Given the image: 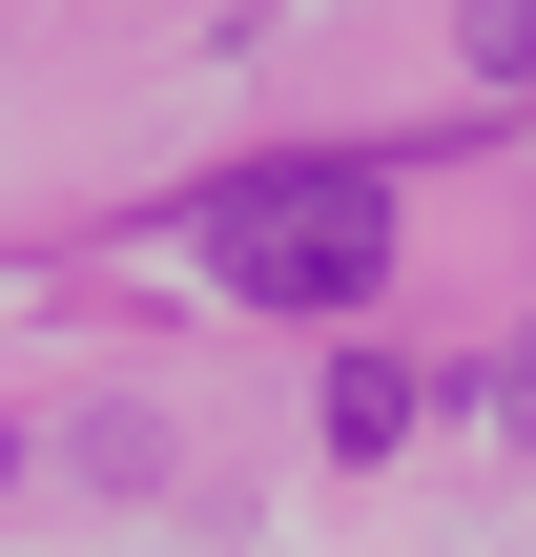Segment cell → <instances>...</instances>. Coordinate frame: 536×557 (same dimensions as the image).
Returning <instances> with one entry per match:
<instances>
[{
  "mask_svg": "<svg viewBox=\"0 0 536 557\" xmlns=\"http://www.w3.org/2000/svg\"><path fill=\"white\" fill-rule=\"evenodd\" d=\"M434 393H413V351H331V455H392Z\"/></svg>",
  "mask_w": 536,
  "mask_h": 557,
  "instance_id": "cell-2",
  "label": "cell"
},
{
  "mask_svg": "<svg viewBox=\"0 0 536 557\" xmlns=\"http://www.w3.org/2000/svg\"><path fill=\"white\" fill-rule=\"evenodd\" d=\"M496 434H516V455H536V331H516V372H496Z\"/></svg>",
  "mask_w": 536,
  "mask_h": 557,
  "instance_id": "cell-4",
  "label": "cell"
},
{
  "mask_svg": "<svg viewBox=\"0 0 536 557\" xmlns=\"http://www.w3.org/2000/svg\"><path fill=\"white\" fill-rule=\"evenodd\" d=\"M454 41H475L496 83H536V0H454Z\"/></svg>",
  "mask_w": 536,
  "mask_h": 557,
  "instance_id": "cell-3",
  "label": "cell"
},
{
  "mask_svg": "<svg viewBox=\"0 0 536 557\" xmlns=\"http://www.w3.org/2000/svg\"><path fill=\"white\" fill-rule=\"evenodd\" d=\"M207 289H248V310H372L392 289V186L372 165H248V186H207Z\"/></svg>",
  "mask_w": 536,
  "mask_h": 557,
  "instance_id": "cell-1",
  "label": "cell"
}]
</instances>
